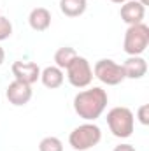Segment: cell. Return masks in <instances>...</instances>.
I'll list each match as a JSON object with an SVG mask.
<instances>
[{
  "label": "cell",
  "mask_w": 149,
  "mask_h": 151,
  "mask_svg": "<svg viewBox=\"0 0 149 151\" xmlns=\"http://www.w3.org/2000/svg\"><path fill=\"white\" fill-rule=\"evenodd\" d=\"M107 104H109L107 91L102 90L100 86H93V88L82 90L74 97V111L84 121L98 119L104 114Z\"/></svg>",
  "instance_id": "obj_1"
},
{
  "label": "cell",
  "mask_w": 149,
  "mask_h": 151,
  "mask_svg": "<svg viewBox=\"0 0 149 151\" xmlns=\"http://www.w3.org/2000/svg\"><path fill=\"white\" fill-rule=\"evenodd\" d=\"M107 127L112 132L114 137L117 139H128L133 134L135 128V116L132 113V109L125 107V106H117L112 107L107 113Z\"/></svg>",
  "instance_id": "obj_2"
},
{
  "label": "cell",
  "mask_w": 149,
  "mask_h": 151,
  "mask_svg": "<svg viewBox=\"0 0 149 151\" xmlns=\"http://www.w3.org/2000/svg\"><path fill=\"white\" fill-rule=\"evenodd\" d=\"M102 141V130L98 125L86 121L79 127H75L69 135V144L75 151H88L95 148Z\"/></svg>",
  "instance_id": "obj_3"
},
{
  "label": "cell",
  "mask_w": 149,
  "mask_h": 151,
  "mask_svg": "<svg viewBox=\"0 0 149 151\" xmlns=\"http://www.w3.org/2000/svg\"><path fill=\"white\" fill-rule=\"evenodd\" d=\"M149 46V27L144 23L126 28L123 39V49L128 56H140Z\"/></svg>",
  "instance_id": "obj_4"
},
{
  "label": "cell",
  "mask_w": 149,
  "mask_h": 151,
  "mask_svg": "<svg viewBox=\"0 0 149 151\" xmlns=\"http://www.w3.org/2000/svg\"><path fill=\"white\" fill-rule=\"evenodd\" d=\"M93 77H97L100 83H104L107 86H117V84H121L126 79L123 65L111 60V58H102V60H98L95 63Z\"/></svg>",
  "instance_id": "obj_5"
},
{
  "label": "cell",
  "mask_w": 149,
  "mask_h": 151,
  "mask_svg": "<svg viewBox=\"0 0 149 151\" xmlns=\"http://www.w3.org/2000/svg\"><path fill=\"white\" fill-rule=\"evenodd\" d=\"M67 70V79L74 88H86L91 84L93 81V69L90 65V62L84 56H75L70 62V65L65 69Z\"/></svg>",
  "instance_id": "obj_6"
},
{
  "label": "cell",
  "mask_w": 149,
  "mask_h": 151,
  "mask_svg": "<svg viewBox=\"0 0 149 151\" xmlns=\"http://www.w3.org/2000/svg\"><path fill=\"white\" fill-rule=\"evenodd\" d=\"M12 76L16 81H21L25 84H34L40 79V69L35 62H23V60H18L12 63L11 67Z\"/></svg>",
  "instance_id": "obj_7"
},
{
  "label": "cell",
  "mask_w": 149,
  "mask_h": 151,
  "mask_svg": "<svg viewBox=\"0 0 149 151\" xmlns=\"http://www.w3.org/2000/svg\"><path fill=\"white\" fill-rule=\"evenodd\" d=\"M32 95H34L32 86H30V84H25V83H21V81H16V79H14V81L7 86V90H5L7 100H9L12 106H16V107L27 106V104L32 100Z\"/></svg>",
  "instance_id": "obj_8"
},
{
  "label": "cell",
  "mask_w": 149,
  "mask_h": 151,
  "mask_svg": "<svg viewBox=\"0 0 149 151\" xmlns=\"http://www.w3.org/2000/svg\"><path fill=\"white\" fill-rule=\"evenodd\" d=\"M119 16L121 19L132 27V25H139L142 23V19L146 18V7L137 2V0H128L125 4H121V9H119Z\"/></svg>",
  "instance_id": "obj_9"
},
{
  "label": "cell",
  "mask_w": 149,
  "mask_h": 151,
  "mask_svg": "<svg viewBox=\"0 0 149 151\" xmlns=\"http://www.w3.org/2000/svg\"><path fill=\"white\" fill-rule=\"evenodd\" d=\"M121 65L126 79H142L148 74V62L142 56H128Z\"/></svg>",
  "instance_id": "obj_10"
},
{
  "label": "cell",
  "mask_w": 149,
  "mask_h": 151,
  "mask_svg": "<svg viewBox=\"0 0 149 151\" xmlns=\"http://www.w3.org/2000/svg\"><path fill=\"white\" fill-rule=\"evenodd\" d=\"M28 25L35 32H46L51 27V12L46 7H35L28 14Z\"/></svg>",
  "instance_id": "obj_11"
},
{
  "label": "cell",
  "mask_w": 149,
  "mask_h": 151,
  "mask_svg": "<svg viewBox=\"0 0 149 151\" xmlns=\"http://www.w3.org/2000/svg\"><path fill=\"white\" fill-rule=\"evenodd\" d=\"M40 81H42V84H44L46 88L56 90V88H60V86L63 84L65 74H63V70L58 69L56 65H49V67H46L44 70H40Z\"/></svg>",
  "instance_id": "obj_12"
},
{
  "label": "cell",
  "mask_w": 149,
  "mask_h": 151,
  "mask_svg": "<svg viewBox=\"0 0 149 151\" xmlns=\"http://www.w3.org/2000/svg\"><path fill=\"white\" fill-rule=\"evenodd\" d=\"M86 0H60V11L67 18H79L86 12Z\"/></svg>",
  "instance_id": "obj_13"
},
{
  "label": "cell",
  "mask_w": 149,
  "mask_h": 151,
  "mask_svg": "<svg viewBox=\"0 0 149 151\" xmlns=\"http://www.w3.org/2000/svg\"><path fill=\"white\" fill-rule=\"evenodd\" d=\"M75 56H77V53H75L74 47H70V46H63V47H60L56 53H54V63H56V67L58 69H67L69 65H70V62L74 60Z\"/></svg>",
  "instance_id": "obj_14"
},
{
  "label": "cell",
  "mask_w": 149,
  "mask_h": 151,
  "mask_svg": "<svg viewBox=\"0 0 149 151\" xmlns=\"http://www.w3.org/2000/svg\"><path fill=\"white\" fill-rule=\"evenodd\" d=\"M39 151H63V142L58 137H44L39 142Z\"/></svg>",
  "instance_id": "obj_15"
},
{
  "label": "cell",
  "mask_w": 149,
  "mask_h": 151,
  "mask_svg": "<svg viewBox=\"0 0 149 151\" xmlns=\"http://www.w3.org/2000/svg\"><path fill=\"white\" fill-rule=\"evenodd\" d=\"M12 35V23L0 14V40H5Z\"/></svg>",
  "instance_id": "obj_16"
},
{
  "label": "cell",
  "mask_w": 149,
  "mask_h": 151,
  "mask_svg": "<svg viewBox=\"0 0 149 151\" xmlns=\"http://www.w3.org/2000/svg\"><path fill=\"white\" fill-rule=\"evenodd\" d=\"M137 118L142 125H149V104H142L137 111Z\"/></svg>",
  "instance_id": "obj_17"
},
{
  "label": "cell",
  "mask_w": 149,
  "mask_h": 151,
  "mask_svg": "<svg viewBox=\"0 0 149 151\" xmlns=\"http://www.w3.org/2000/svg\"><path fill=\"white\" fill-rule=\"evenodd\" d=\"M112 151H137L132 144H119V146H116Z\"/></svg>",
  "instance_id": "obj_18"
},
{
  "label": "cell",
  "mask_w": 149,
  "mask_h": 151,
  "mask_svg": "<svg viewBox=\"0 0 149 151\" xmlns=\"http://www.w3.org/2000/svg\"><path fill=\"white\" fill-rule=\"evenodd\" d=\"M4 60H5V51H4V47L0 46V65L4 63Z\"/></svg>",
  "instance_id": "obj_19"
},
{
  "label": "cell",
  "mask_w": 149,
  "mask_h": 151,
  "mask_svg": "<svg viewBox=\"0 0 149 151\" xmlns=\"http://www.w3.org/2000/svg\"><path fill=\"white\" fill-rule=\"evenodd\" d=\"M112 4H119V5H121V4H125V2H128V0H111Z\"/></svg>",
  "instance_id": "obj_20"
},
{
  "label": "cell",
  "mask_w": 149,
  "mask_h": 151,
  "mask_svg": "<svg viewBox=\"0 0 149 151\" xmlns=\"http://www.w3.org/2000/svg\"><path fill=\"white\" fill-rule=\"evenodd\" d=\"M137 2H140L144 7H146V5H149V0H137Z\"/></svg>",
  "instance_id": "obj_21"
}]
</instances>
